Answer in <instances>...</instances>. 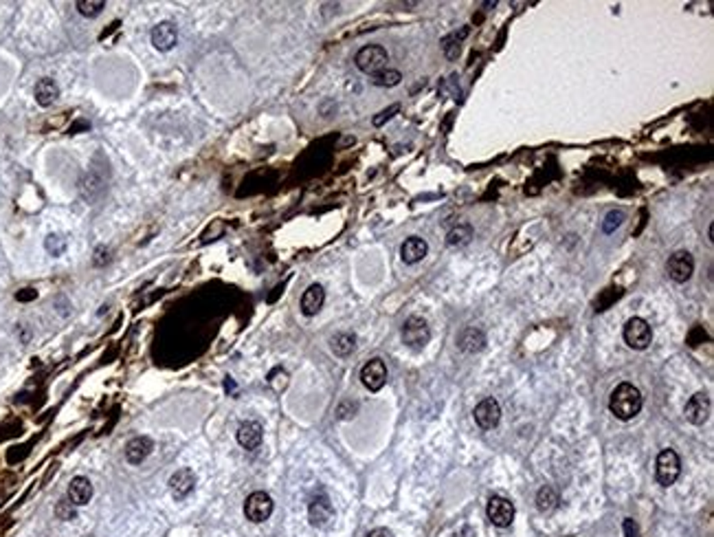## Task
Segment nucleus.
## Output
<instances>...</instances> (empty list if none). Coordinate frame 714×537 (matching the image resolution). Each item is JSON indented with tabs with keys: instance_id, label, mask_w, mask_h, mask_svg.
I'll return each instance as SVG.
<instances>
[{
	"instance_id": "nucleus-16",
	"label": "nucleus",
	"mask_w": 714,
	"mask_h": 537,
	"mask_svg": "<svg viewBox=\"0 0 714 537\" xmlns=\"http://www.w3.org/2000/svg\"><path fill=\"white\" fill-rule=\"evenodd\" d=\"M152 44L154 49L158 51H170L176 47V40H178V31L172 23H158L154 29H152Z\"/></svg>"
},
{
	"instance_id": "nucleus-32",
	"label": "nucleus",
	"mask_w": 714,
	"mask_h": 537,
	"mask_svg": "<svg viewBox=\"0 0 714 537\" xmlns=\"http://www.w3.org/2000/svg\"><path fill=\"white\" fill-rule=\"evenodd\" d=\"M368 537H394V533L389 529H374L368 533Z\"/></svg>"
},
{
	"instance_id": "nucleus-21",
	"label": "nucleus",
	"mask_w": 714,
	"mask_h": 537,
	"mask_svg": "<svg viewBox=\"0 0 714 537\" xmlns=\"http://www.w3.org/2000/svg\"><path fill=\"white\" fill-rule=\"evenodd\" d=\"M33 95H35V101H38L40 106H51V104H55V99H58L60 88H58V84H55L53 80L44 78V80H40L38 84H35Z\"/></svg>"
},
{
	"instance_id": "nucleus-9",
	"label": "nucleus",
	"mask_w": 714,
	"mask_h": 537,
	"mask_svg": "<svg viewBox=\"0 0 714 537\" xmlns=\"http://www.w3.org/2000/svg\"><path fill=\"white\" fill-rule=\"evenodd\" d=\"M666 271L668 276L675 280V282H688L694 273V260L688 252H675L670 258H668V264H666Z\"/></svg>"
},
{
	"instance_id": "nucleus-28",
	"label": "nucleus",
	"mask_w": 714,
	"mask_h": 537,
	"mask_svg": "<svg viewBox=\"0 0 714 537\" xmlns=\"http://www.w3.org/2000/svg\"><path fill=\"white\" fill-rule=\"evenodd\" d=\"M64 249H66V240H64L62 236L51 234V236L46 238V252H49L51 256H60V254L64 252Z\"/></svg>"
},
{
	"instance_id": "nucleus-30",
	"label": "nucleus",
	"mask_w": 714,
	"mask_h": 537,
	"mask_svg": "<svg viewBox=\"0 0 714 537\" xmlns=\"http://www.w3.org/2000/svg\"><path fill=\"white\" fill-rule=\"evenodd\" d=\"M400 111V106L396 104V106H392V109H387V111H382L376 119H374V126H380V123H384V121H387V119H392L394 117V113H398Z\"/></svg>"
},
{
	"instance_id": "nucleus-4",
	"label": "nucleus",
	"mask_w": 714,
	"mask_h": 537,
	"mask_svg": "<svg viewBox=\"0 0 714 537\" xmlns=\"http://www.w3.org/2000/svg\"><path fill=\"white\" fill-rule=\"evenodd\" d=\"M625 342L633 350H646L653 342V328L646 319L631 317L625 326Z\"/></svg>"
},
{
	"instance_id": "nucleus-3",
	"label": "nucleus",
	"mask_w": 714,
	"mask_h": 537,
	"mask_svg": "<svg viewBox=\"0 0 714 537\" xmlns=\"http://www.w3.org/2000/svg\"><path fill=\"white\" fill-rule=\"evenodd\" d=\"M679 474H682V460H679V456H677V452L675 450L659 452L657 462H655V476H657L659 485L662 487L675 485Z\"/></svg>"
},
{
	"instance_id": "nucleus-13",
	"label": "nucleus",
	"mask_w": 714,
	"mask_h": 537,
	"mask_svg": "<svg viewBox=\"0 0 714 537\" xmlns=\"http://www.w3.org/2000/svg\"><path fill=\"white\" fill-rule=\"evenodd\" d=\"M684 414L686 419L692 423V425H703L710 416V399L703 395V392H697V395H692L690 401L686 403V409H684Z\"/></svg>"
},
{
	"instance_id": "nucleus-14",
	"label": "nucleus",
	"mask_w": 714,
	"mask_h": 537,
	"mask_svg": "<svg viewBox=\"0 0 714 537\" xmlns=\"http://www.w3.org/2000/svg\"><path fill=\"white\" fill-rule=\"evenodd\" d=\"M154 450V440L150 436H134L125 445V460L130 464H141Z\"/></svg>"
},
{
	"instance_id": "nucleus-34",
	"label": "nucleus",
	"mask_w": 714,
	"mask_h": 537,
	"mask_svg": "<svg viewBox=\"0 0 714 537\" xmlns=\"http://www.w3.org/2000/svg\"><path fill=\"white\" fill-rule=\"evenodd\" d=\"M455 537H475V533H472V529H468V526H464L460 533H455Z\"/></svg>"
},
{
	"instance_id": "nucleus-26",
	"label": "nucleus",
	"mask_w": 714,
	"mask_h": 537,
	"mask_svg": "<svg viewBox=\"0 0 714 537\" xmlns=\"http://www.w3.org/2000/svg\"><path fill=\"white\" fill-rule=\"evenodd\" d=\"M400 80H402L400 70H394V68H384L382 73L374 75V84H376V86H387V88L400 84Z\"/></svg>"
},
{
	"instance_id": "nucleus-24",
	"label": "nucleus",
	"mask_w": 714,
	"mask_h": 537,
	"mask_svg": "<svg viewBox=\"0 0 714 537\" xmlns=\"http://www.w3.org/2000/svg\"><path fill=\"white\" fill-rule=\"evenodd\" d=\"M472 238V227L470 225H457L455 229L449 231V236H446V242L451 247H464L468 245Z\"/></svg>"
},
{
	"instance_id": "nucleus-33",
	"label": "nucleus",
	"mask_w": 714,
	"mask_h": 537,
	"mask_svg": "<svg viewBox=\"0 0 714 537\" xmlns=\"http://www.w3.org/2000/svg\"><path fill=\"white\" fill-rule=\"evenodd\" d=\"M15 297L20 300V302H25V300H33V297H35V291H33V289H25V293H18Z\"/></svg>"
},
{
	"instance_id": "nucleus-22",
	"label": "nucleus",
	"mask_w": 714,
	"mask_h": 537,
	"mask_svg": "<svg viewBox=\"0 0 714 537\" xmlns=\"http://www.w3.org/2000/svg\"><path fill=\"white\" fill-rule=\"evenodd\" d=\"M356 348V337L350 335V333H339L334 339H332V350L337 357H347V354H352Z\"/></svg>"
},
{
	"instance_id": "nucleus-27",
	"label": "nucleus",
	"mask_w": 714,
	"mask_h": 537,
	"mask_svg": "<svg viewBox=\"0 0 714 537\" xmlns=\"http://www.w3.org/2000/svg\"><path fill=\"white\" fill-rule=\"evenodd\" d=\"M622 221H625V211H622V209L609 211L607 218H604V223H602V231H604V234H613V231L622 225Z\"/></svg>"
},
{
	"instance_id": "nucleus-19",
	"label": "nucleus",
	"mask_w": 714,
	"mask_h": 537,
	"mask_svg": "<svg viewBox=\"0 0 714 537\" xmlns=\"http://www.w3.org/2000/svg\"><path fill=\"white\" fill-rule=\"evenodd\" d=\"M196 487V476L192 469H178L172 478H170V489L174 493L176 500L187 498Z\"/></svg>"
},
{
	"instance_id": "nucleus-23",
	"label": "nucleus",
	"mask_w": 714,
	"mask_h": 537,
	"mask_svg": "<svg viewBox=\"0 0 714 537\" xmlns=\"http://www.w3.org/2000/svg\"><path fill=\"white\" fill-rule=\"evenodd\" d=\"M558 505V493L552 489V487H543L539 493H537V509L541 513H549V511H554Z\"/></svg>"
},
{
	"instance_id": "nucleus-25",
	"label": "nucleus",
	"mask_w": 714,
	"mask_h": 537,
	"mask_svg": "<svg viewBox=\"0 0 714 537\" xmlns=\"http://www.w3.org/2000/svg\"><path fill=\"white\" fill-rule=\"evenodd\" d=\"M75 7H77V11H80L82 16H86V18H95V16H99V13L104 11L106 3H104V0H80V3H77Z\"/></svg>"
},
{
	"instance_id": "nucleus-17",
	"label": "nucleus",
	"mask_w": 714,
	"mask_h": 537,
	"mask_svg": "<svg viewBox=\"0 0 714 537\" xmlns=\"http://www.w3.org/2000/svg\"><path fill=\"white\" fill-rule=\"evenodd\" d=\"M323 302H325L323 286L321 284H310L308 289H306V293L301 295V311H303V315H308V317L317 315L323 309Z\"/></svg>"
},
{
	"instance_id": "nucleus-12",
	"label": "nucleus",
	"mask_w": 714,
	"mask_h": 537,
	"mask_svg": "<svg viewBox=\"0 0 714 537\" xmlns=\"http://www.w3.org/2000/svg\"><path fill=\"white\" fill-rule=\"evenodd\" d=\"M237 443H240L244 450L253 452V450H258V447L262 445V438H264V429L258 421H244L240 427H237V434H235Z\"/></svg>"
},
{
	"instance_id": "nucleus-2",
	"label": "nucleus",
	"mask_w": 714,
	"mask_h": 537,
	"mask_svg": "<svg viewBox=\"0 0 714 537\" xmlns=\"http://www.w3.org/2000/svg\"><path fill=\"white\" fill-rule=\"evenodd\" d=\"M387 51H384L380 44H370V47H363L358 53H356V66L358 70H363V73H368V75H378L382 73L384 68H387Z\"/></svg>"
},
{
	"instance_id": "nucleus-29",
	"label": "nucleus",
	"mask_w": 714,
	"mask_h": 537,
	"mask_svg": "<svg viewBox=\"0 0 714 537\" xmlns=\"http://www.w3.org/2000/svg\"><path fill=\"white\" fill-rule=\"evenodd\" d=\"M55 513H58L60 520H73V517H75V505H73L70 500H62V502H58V507H55Z\"/></svg>"
},
{
	"instance_id": "nucleus-10",
	"label": "nucleus",
	"mask_w": 714,
	"mask_h": 537,
	"mask_svg": "<svg viewBox=\"0 0 714 537\" xmlns=\"http://www.w3.org/2000/svg\"><path fill=\"white\" fill-rule=\"evenodd\" d=\"M361 381L370 392H378L387 383V366L382 359H370L361 370Z\"/></svg>"
},
{
	"instance_id": "nucleus-31",
	"label": "nucleus",
	"mask_w": 714,
	"mask_h": 537,
	"mask_svg": "<svg viewBox=\"0 0 714 537\" xmlns=\"http://www.w3.org/2000/svg\"><path fill=\"white\" fill-rule=\"evenodd\" d=\"M622 529H625V537H639V529H637L635 520H631V517H627L625 524H622Z\"/></svg>"
},
{
	"instance_id": "nucleus-15",
	"label": "nucleus",
	"mask_w": 714,
	"mask_h": 537,
	"mask_svg": "<svg viewBox=\"0 0 714 537\" xmlns=\"http://www.w3.org/2000/svg\"><path fill=\"white\" fill-rule=\"evenodd\" d=\"M90 498H93V482H90L86 476H77V478H73L70 480V485H68V500L75 507H84L90 502Z\"/></svg>"
},
{
	"instance_id": "nucleus-1",
	"label": "nucleus",
	"mask_w": 714,
	"mask_h": 537,
	"mask_svg": "<svg viewBox=\"0 0 714 537\" xmlns=\"http://www.w3.org/2000/svg\"><path fill=\"white\" fill-rule=\"evenodd\" d=\"M644 405L642 392H639L637 385L633 383H620L609 399V409L615 414V419L620 421H631L639 414V409Z\"/></svg>"
},
{
	"instance_id": "nucleus-18",
	"label": "nucleus",
	"mask_w": 714,
	"mask_h": 537,
	"mask_svg": "<svg viewBox=\"0 0 714 537\" xmlns=\"http://www.w3.org/2000/svg\"><path fill=\"white\" fill-rule=\"evenodd\" d=\"M427 254H429V245H427V240H425V238H418V236L407 238L405 242H402V247H400V258L405 260L407 264L420 262Z\"/></svg>"
},
{
	"instance_id": "nucleus-6",
	"label": "nucleus",
	"mask_w": 714,
	"mask_h": 537,
	"mask_svg": "<svg viewBox=\"0 0 714 537\" xmlns=\"http://www.w3.org/2000/svg\"><path fill=\"white\" fill-rule=\"evenodd\" d=\"M486 513H488V520H490L494 526H499V529H508L512 522H515L517 509H515V505H512L508 498H501V495H492V498L488 500Z\"/></svg>"
},
{
	"instance_id": "nucleus-11",
	"label": "nucleus",
	"mask_w": 714,
	"mask_h": 537,
	"mask_svg": "<svg viewBox=\"0 0 714 537\" xmlns=\"http://www.w3.org/2000/svg\"><path fill=\"white\" fill-rule=\"evenodd\" d=\"M475 423L482 429H492L497 427L501 421V405L497 399H484L477 407H475Z\"/></svg>"
},
{
	"instance_id": "nucleus-7",
	"label": "nucleus",
	"mask_w": 714,
	"mask_h": 537,
	"mask_svg": "<svg viewBox=\"0 0 714 537\" xmlns=\"http://www.w3.org/2000/svg\"><path fill=\"white\" fill-rule=\"evenodd\" d=\"M270 513H273V498L266 491H255L246 498V502H244L246 520L260 524L268 520Z\"/></svg>"
},
{
	"instance_id": "nucleus-5",
	"label": "nucleus",
	"mask_w": 714,
	"mask_h": 537,
	"mask_svg": "<svg viewBox=\"0 0 714 537\" xmlns=\"http://www.w3.org/2000/svg\"><path fill=\"white\" fill-rule=\"evenodd\" d=\"M431 339L429 324L422 317H409L402 326V342L411 350H422Z\"/></svg>"
},
{
	"instance_id": "nucleus-8",
	"label": "nucleus",
	"mask_w": 714,
	"mask_h": 537,
	"mask_svg": "<svg viewBox=\"0 0 714 537\" xmlns=\"http://www.w3.org/2000/svg\"><path fill=\"white\" fill-rule=\"evenodd\" d=\"M308 520L317 529H325L330 522L334 520V507L330 502L327 495H317L310 500L308 505Z\"/></svg>"
},
{
	"instance_id": "nucleus-20",
	"label": "nucleus",
	"mask_w": 714,
	"mask_h": 537,
	"mask_svg": "<svg viewBox=\"0 0 714 537\" xmlns=\"http://www.w3.org/2000/svg\"><path fill=\"white\" fill-rule=\"evenodd\" d=\"M457 344L464 352H480L486 346V335L480 328H466L457 337Z\"/></svg>"
}]
</instances>
